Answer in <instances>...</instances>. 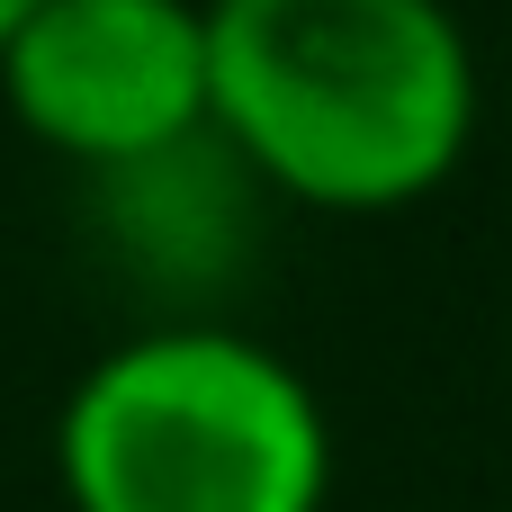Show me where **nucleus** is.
Masks as SVG:
<instances>
[{"label": "nucleus", "instance_id": "nucleus-1", "mask_svg": "<svg viewBox=\"0 0 512 512\" xmlns=\"http://www.w3.org/2000/svg\"><path fill=\"white\" fill-rule=\"evenodd\" d=\"M486 72L450 0H207V126L306 216H405L459 180Z\"/></svg>", "mask_w": 512, "mask_h": 512}, {"label": "nucleus", "instance_id": "nucleus-2", "mask_svg": "<svg viewBox=\"0 0 512 512\" xmlns=\"http://www.w3.org/2000/svg\"><path fill=\"white\" fill-rule=\"evenodd\" d=\"M54 486L72 512H324L333 414L279 342L153 315L63 387Z\"/></svg>", "mask_w": 512, "mask_h": 512}, {"label": "nucleus", "instance_id": "nucleus-3", "mask_svg": "<svg viewBox=\"0 0 512 512\" xmlns=\"http://www.w3.org/2000/svg\"><path fill=\"white\" fill-rule=\"evenodd\" d=\"M0 108L81 180L207 135V0H36L0 45Z\"/></svg>", "mask_w": 512, "mask_h": 512}, {"label": "nucleus", "instance_id": "nucleus-4", "mask_svg": "<svg viewBox=\"0 0 512 512\" xmlns=\"http://www.w3.org/2000/svg\"><path fill=\"white\" fill-rule=\"evenodd\" d=\"M270 207L279 198L207 126V135H189L171 153L99 171L90 180V243L108 252V270L144 279L162 297V315H207V297L252 270Z\"/></svg>", "mask_w": 512, "mask_h": 512}, {"label": "nucleus", "instance_id": "nucleus-5", "mask_svg": "<svg viewBox=\"0 0 512 512\" xmlns=\"http://www.w3.org/2000/svg\"><path fill=\"white\" fill-rule=\"evenodd\" d=\"M27 9H36V0H0V45L18 36V18H27Z\"/></svg>", "mask_w": 512, "mask_h": 512}]
</instances>
